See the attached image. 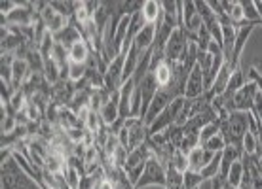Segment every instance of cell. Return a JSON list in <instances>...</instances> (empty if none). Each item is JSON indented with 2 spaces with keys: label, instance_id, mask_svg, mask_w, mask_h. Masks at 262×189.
Masks as SVG:
<instances>
[{
  "label": "cell",
  "instance_id": "6da1fadb",
  "mask_svg": "<svg viewBox=\"0 0 262 189\" xmlns=\"http://www.w3.org/2000/svg\"><path fill=\"white\" fill-rule=\"evenodd\" d=\"M219 134L224 138L226 146L243 151V138L249 132V112H228L219 118Z\"/></svg>",
  "mask_w": 262,
  "mask_h": 189
},
{
  "label": "cell",
  "instance_id": "7a4b0ae2",
  "mask_svg": "<svg viewBox=\"0 0 262 189\" xmlns=\"http://www.w3.org/2000/svg\"><path fill=\"white\" fill-rule=\"evenodd\" d=\"M2 189H42L38 182L21 169L13 155L2 161Z\"/></svg>",
  "mask_w": 262,
  "mask_h": 189
},
{
  "label": "cell",
  "instance_id": "3957f363",
  "mask_svg": "<svg viewBox=\"0 0 262 189\" xmlns=\"http://www.w3.org/2000/svg\"><path fill=\"white\" fill-rule=\"evenodd\" d=\"M196 42V36L190 34L183 25H179L173 33H171L167 44H165V59L171 63H181L184 55L188 51L190 44Z\"/></svg>",
  "mask_w": 262,
  "mask_h": 189
},
{
  "label": "cell",
  "instance_id": "277c9868",
  "mask_svg": "<svg viewBox=\"0 0 262 189\" xmlns=\"http://www.w3.org/2000/svg\"><path fill=\"white\" fill-rule=\"evenodd\" d=\"M184 104V98H177L175 102H171L167 108H164V112L154 119V123L148 127V137H154V134H160L164 132L165 129H169L171 125L177 123V118L181 114V108Z\"/></svg>",
  "mask_w": 262,
  "mask_h": 189
},
{
  "label": "cell",
  "instance_id": "5b68a950",
  "mask_svg": "<svg viewBox=\"0 0 262 189\" xmlns=\"http://www.w3.org/2000/svg\"><path fill=\"white\" fill-rule=\"evenodd\" d=\"M258 95V85L255 82H247L242 89L234 95L228 106V112H251L255 106V98Z\"/></svg>",
  "mask_w": 262,
  "mask_h": 189
},
{
  "label": "cell",
  "instance_id": "8992f818",
  "mask_svg": "<svg viewBox=\"0 0 262 189\" xmlns=\"http://www.w3.org/2000/svg\"><path fill=\"white\" fill-rule=\"evenodd\" d=\"M124 127L127 129V153L133 151L135 148L146 144L148 140V127L144 125L141 118H129L125 119Z\"/></svg>",
  "mask_w": 262,
  "mask_h": 189
},
{
  "label": "cell",
  "instance_id": "52a82bcc",
  "mask_svg": "<svg viewBox=\"0 0 262 189\" xmlns=\"http://www.w3.org/2000/svg\"><path fill=\"white\" fill-rule=\"evenodd\" d=\"M146 185H165V167L154 155H150V159H148L146 169H144L143 176L137 182L135 189L146 187Z\"/></svg>",
  "mask_w": 262,
  "mask_h": 189
},
{
  "label": "cell",
  "instance_id": "ba28073f",
  "mask_svg": "<svg viewBox=\"0 0 262 189\" xmlns=\"http://www.w3.org/2000/svg\"><path fill=\"white\" fill-rule=\"evenodd\" d=\"M40 19H42V23H44L48 33L53 34V36H55L57 33H61V31L71 23L69 17L61 15L57 10H53L50 2H46V6L42 8V12H40Z\"/></svg>",
  "mask_w": 262,
  "mask_h": 189
},
{
  "label": "cell",
  "instance_id": "9c48e42d",
  "mask_svg": "<svg viewBox=\"0 0 262 189\" xmlns=\"http://www.w3.org/2000/svg\"><path fill=\"white\" fill-rule=\"evenodd\" d=\"M255 26H262V23H245L236 29V44H234V57H232V68H239V57L243 53V47L247 44L251 33L255 31Z\"/></svg>",
  "mask_w": 262,
  "mask_h": 189
},
{
  "label": "cell",
  "instance_id": "30bf717a",
  "mask_svg": "<svg viewBox=\"0 0 262 189\" xmlns=\"http://www.w3.org/2000/svg\"><path fill=\"white\" fill-rule=\"evenodd\" d=\"M205 93V78H203V72L200 66H194L188 76V82H186V93H184V98L188 100H194V98H200Z\"/></svg>",
  "mask_w": 262,
  "mask_h": 189
},
{
  "label": "cell",
  "instance_id": "8fae6325",
  "mask_svg": "<svg viewBox=\"0 0 262 189\" xmlns=\"http://www.w3.org/2000/svg\"><path fill=\"white\" fill-rule=\"evenodd\" d=\"M183 26L194 36L203 26V21L196 10V2H183Z\"/></svg>",
  "mask_w": 262,
  "mask_h": 189
},
{
  "label": "cell",
  "instance_id": "7c38bea8",
  "mask_svg": "<svg viewBox=\"0 0 262 189\" xmlns=\"http://www.w3.org/2000/svg\"><path fill=\"white\" fill-rule=\"evenodd\" d=\"M186 157H188V170H190V172H202V170L211 163V159L215 157V153H211L209 150L198 146V148H194Z\"/></svg>",
  "mask_w": 262,
  "mask_h": 189
},
{
  "label": "cell",
  "instance_id": "4fadbf2b",
  "mask_svg": "<svg viewBox=\"0 0 262 189\" xmlns=\"http://www.w3.org/2000/svg\"><path fill=\"white\" fill-rule=\"evenodd\" d=\"M101 119H103V123L106 127H112V125L116 123L120 119V91L112 93L111 98H108V102H106L103 108H101Z\"/></svg>",
  "mask_w": 262,
  "mask_h": 189
},
{
  "label": "cell",
  "instance_id": "5bb4252c",
  "mask_svg": "<svg viewBox=\"0 0 262 189\" xmlns=\"http://www.w3.org/2000/svg\"><path fill=\"white\" fill-rule=\"evenodd\" d=\"M232 66L228 65V63H224L223 68L219 70V74H216L215 82H213V85H211V89L207 93L211 95V98H216L221 97V95H224V91H226V87H228V82L230 78H232Z\"/></svg>",
  "mask_w": 262,
  "mask_h": 189
},
{
  "label": "cell",
  "instance_id": "9a60e30c",
  "mask_svg": "<svg viewBox=\"0 0 262 189\" xmlns=\"http://www.w3.org/2000/svg\"><path fill=\"white\" fill-rule=\"evenodd\" d=\"M53 40H55L57 44H61V46L69 51V49H71L76 42H80V40H84V38H82V34L78 33V29H76V26H74V23L71 21V23H69V25H67L61 33H57L55 36H53Z\"/></svg>",
  "mask_w": 262,
  "mask_h": 189
},
{
  "label": "cell",
  "instance_id": "2e32d148",
  "mask_svg": "<svg viewBox=\"0 0 262 189\" xmlns=\"http://www.w3.org/2000/svg\"><path fill=\"white\" fill-rule=\"evenodd\" d=\"M154 38H156V25L144 23V26L141 29V33H139L137 36H135V40H133V44L139 47V51L141 53H146L152 47V44H154Z\"/></svg>",
  "mask_w": 262,
  "mask_h": 189
},
{
  "label": "cell",
  "instance_id": "e0dca14e",
  "mask_svg": "<svg viewBox=\"0 0 262 189\" xmlns=\"http://www.w3.org/2000/svg\"><path fill=\"white\" fill-rule=\"evenodd\" d=\"M234 44H236V26H223V53H224V63L232 66V57H234ZM234 70V68H232Z\"/></svg>",
  "mask_w": 262,
  "mask_h": 189
},
{
  "label": "cell",
  "instance_id": "ac0fdd59",
  "mask_svg": "<svg viewBox=\"0 0 262 189\" xmlns=\"http://www.w3.org/2000/svg\"><path fill=\"white\" fill-rule=\"evenodd\" d=\"M92 57V49L88 46L85 40H80L69 49V63H76V65H85Z\"/></svg>",
  "mask_w": 262,
  "mask_h": 189
},
{
  "label": "cell",
  "instance_id": "d6986e66",
  "mask_svg": "<svg viewBox=\"0 0 262 189\" xmlns=\"http://www.w3.org/2000/svg\"><path fill=\"white\" fill-rule=\"evenodd\" d=\"M173 65H175V63L164 59L154 70H152L154 72V76H156V82L160 87H165V85L171 84V79H173Z\"/></svg>",
  "mask_w": 262,
  "mask_h": 189
},
{
  "label": "cell",
  "instance_id": "ffe728a7",
  "mask_svg": "<svg viewBox=\"0 0 262 189\" xmlns=\"http://www.w3.org/2000/svg\"><path fill=\"white\" fill-rule=\"evenodd\" d=\"M143 19L144 23H152V25H156L158 17L162 15V2H154V0H146L143 2Z\"/></svg>",
  "mask_w": 262,
  "mask_h": 189
},
{
  "label": "cell",
  "instance_id": "44dd1931",
  "mask_svg": "<svg viewBox=\"0 0 262 189\" xmlns=\"http://www.w3.org/2000/svg\"><path fill=\"white\" fill-rule=\"evenodd\" d=\"M165 189H184V174L175 170L171 165L165 169Z\"/></svg>",
  "mask_w": 262,
  "mask_h": 189
},
{
  "label": "cell",
  "instance_id": "7402d4cb",
  "mask_svg": "<svg viewBox=\"0 0 262 189\" xmlns=\"http://www.w3.org/2000/svg\"><path fill=\"white\" fill-rule=\"evenodd\" d=\"M221 157H223V151L215 153V157L211 159V163L200 172L203 180H213V178H216L219 174H221Z\"/></svg>",
  "mask_w": 262,
  "mask_h": 189
},
{
  "label": "cell",
  "instance_id": "603a6c76",
  "mask_svg": "<svg viewBox=\"0 0 262 189\" xmlns=\"http://www.w3.org/2000/svg\"><path fill=\"white\" fill-rule=\"evenodd\" d=\"M243 172H245V167H243L242 159H239V161H236V163L232 165L228 176H226V183L234 185V187H239V183L243 180Z\"/></svg>",
  "mask_w": 262,
  "mask_h": 189
},
{
  "label": "cell",
  "instance_id": "cb8c5ba5",
  "mask_svg": "<svg viewBox=\"0 0 262 189\" xmlns=\"http://www.w3.org/2000/svg\"><path fill=\"white\" fill-rule=\"evenodd\" d=\"M211 42H213V36H211V33L205 29V26H202V29L196 33V42H194V44L198 46V51H207Z\"/></svg>",
  "mask_w": 262,
  "mask_h": 189
},
{
  "label": "cell",
  "instance_id": "d4e9b609",
  "mask_svg": "<svg viewBox=\"0 0 262 189\" xmlns=\"http://www.w3.org/2000/svg\"><path fill=\"white\" fill-rule=\"evenodd\" d=\"M219 130H221V123H219V119L213 121V123H209V125H205V127L200 130V146H203L209 138L216 137V134H219Z\"/></svg>",
  "mask_w": 262,
  "mask_h": 189
},
{
  "label": "cell",
  "instance_id": "484cf974",
  "mask_svg": "<svg viewBox=\"0 0 262 189\" xmlns=\"http://www.w3.org/2000/svg\"><path fill=\"white\" fill-rule=\"evenodd\" d=\"M169 165L175 170H179L181 174H184V172L188 170V157L184 155L181 150H177L175 153H173V157H171V163Z\"/></svg>",
  "mask_w": 262,
  "mask_h": 189
},
{
  "label": "cell",
  "instance_id": "4316f807",
  "mask_svg": "<svg viewBox=\"0 0 262 189\" xmlns=\"http://www.w3.org/2000/svg\"><path fill=\"white\" fill-rule=\"evenodd\" d=\"M53 10H57L61 15H65L69 19L74 17V12H76V2H50Z\"/></svg>",
  "mask_w": 262,
  "mask_h": 189
},
{
  "label": "cell",
  "instance_id": "83f0119b",
  "mask_svg": "<svg viewBox=\"0 0 262 189\" xmlns=\"http://www.w3.org/2000/svg\"><path fill=\"white\" fill-rule=\"evenodd\" d=\"M202 182H205V180L200 172H190V170L184 172V189H198L202 185Z\"/></svg>",
  "mask_w": 262,
  "mask_h": 189
},
{
  "label": "cell",
  "instance_id": "f1b7e54d",
  "mask_svg": "<svg viewBox=\"0 0 262 189\" xmlns=\"http://www.w3.org/2000/svg\"><path fill=\"white\" fill-rule=\"evenodd\" d=\"M202 148H205V150H209L211 153H219V151H223L224 148H226V142H224V138L221 137V134H216V137L209 138L207 142L203 144Z\"/></svg>",
  "mask_w": 262,
  "mask_h": 189
},
{
  "label": "cell",
  "instance_id": "f546056e",
  "mask_svg": "<svg viewBox=\"0 0 262 189\" xmlns=\"http://www.w3.org/2000/svg\"><path fill=\"white\" fill-rule=\"evenodd\" d=\"M256 137L253 132H247L245 138H243V153H247V155H256Z\"/></svg>",
  "mask_w": 262,
  "mask_h": 189
},
{
  "label": "cell",
  "instance_id": "4dcf8cb0",
  "mask_svg": "<svg viewBox=\"0 0 262 189\" xmlns=\"http://www.w3.org/2000/svg\"><path fill=\"white\" fill-rule=\"evenodd\" d=\"M17 6H19V2H13V0H4V2L0 4V10H2V17L10 15V13H12Z\"/></svg>",
  "mask_w": 262,
  "mask_h": 189
},
{
  "label": "cell",
  "instance_id": "1f68e13d",
  "mask_svg": "<svg viewBox=\"0 0 262 189\" xmlns=\"http://www.w3.org/2000/svg\"><path fill=\"white\" fill-rule=\"evenodd\" d=\"M92 189H116V183L111 182L108 178H103V180H93Z\"/></svg>",
  "mask_w": 262,
  "mask_h": 189
},
{
  "label": "cell",
  "instance_id": "d6a6232c",
  "mask_svg": "<svg viewBox=\"0 0 262 189\" xmlns=\"http://www.w3.org/2000/svg\"><path fill=\"white\" fill-rule=\"evenodd\" d=\"M224 180V178H223ZM224 189H239V187H234V185H230V183H226V180H224Z\"/></svg>",
  "mask_w": 262,
  "mask_h": 189
},
{
  "label": "cell",
  "instance_id": "836d02e7",
  "mask_svg": "<svg viewBox=\"0 0 262 189\" xmlns=\"http://www.w3.org/2000/svg\"><path fill=\"white\" fill-rule=\"evenodd\" d=\"M256 165H258V170H262V155L258 157V161H256Z\"/></svg>",
  "mask_w": 262,
  "mask_h": 189
},
{
  "label": "cell",
  "instance_id": "e575fe53",
  "mask_svg": "<svg viewBox=\"0 0 262 189\" xmlns=\"http://www.w3.org/2000/svg\"><path fill=\"white\" fill-rule=\"evenodd\" d=\"M116 189H122V187H120V185H116Z\"/></svg>",
  "mask_w": 262,
  "mask_h": 189
}]
</instances>
